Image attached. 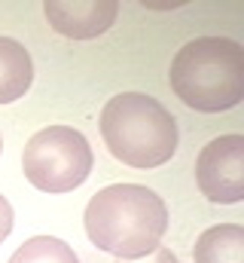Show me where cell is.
I'll list each match as a JSON object with an SVG mask.
<instances>
[{
  "instance_id": "cell-4",
  "label": "cell",
  "mask_w": 244,
  "mask_h": 263,
  "mask_svg": "<svg viewBox=\"0 0 244 263\" xmlns=\"http://www.w3.org/2000/svg\"><path fill=\"white\" fill-rule=\"evenodd\" d=\"M92 147L86 135L70 126H49L37 132L22 150L25 178L43 193H70L92 172Z\"/></svg>"
},
{
  "instance_id": "cell-3",
  "label": "cell",
  "mask_w": 244,
  "mask_h": 263,
  "mask_svg": "<svg viewBox=\"0 0 244 263\" xmlns=\"http://www.w3.org/2000/svg\"><path fill=\"white\" fill-rule=\"evenodd\" d=\"M101 135L107 150L131 168L165 165L177 150L174 117L144 92L113 95L101 110Z\"/></svg>"
},
{
  "instance_id": "cell-12",
  "label": "cell",
  "mask_w": 244,
  "mask_h": 263,
  "mask_svg": "<svg viewBox=\"0 0 244 263\" xmlns=\"http://www.w3.org/2000/svg\"><path fill=\"white\" fill-rule=\"evenodd\" d=\"M0 147H3V141H0Z\"/></svg>"
},
{
  "instance_id": "cell-6",
  "label": "cell",
  "mask_w": 244,
  "mask_h": 263,
  "mask_svg": "<svg viewBox=\"0 0 244 263\" xmlns=\"http://www.w3.org/2000/svg\"><path fill=\"white\" fill-rule=\"evenodd\" d=\"M49 25L67 40H92L98 34H104L116 15H119V3L113 0H73V3H61L52 0L43 6Z\"/></svg>"
},
{
  "instance_id": "cell-8",
  "label": "cell",
  "mask_w": 244,
  "mask_h": 263,
  "mask_svg": "<svg viewBox=\"0 0 244 263\" xmlns=\"http://www.w3.org/2000/svg\"><path fill=\"white\" fill-rule=\"evenodd\" d=\"M195 263H244V227L220 223L198 236L192 248Z\"/></svg>"
},
{
  "instance_id": "cell-10",
  "label": "cell",
  "mask_w": 244,
  "mask_h": 263,
  "mask_svg": "<svg viewBox=\"0 0 244 263\" xmlns=\"http://www.w3.org/2000/svg\"><path fill=\"white\" fill-rule=\"evenodd\" d=\"M116 263H177V257H174V251L171 248H156V251H150L147 257H137V260H116Z\"/></svg>"
},
{
  "instance_id": "cell-11",
  "label": "cell",
  "mask_w": 244,
  "mask_h": 263,
  "mask_svg": "<svg viewBox=\"0 0 244 263\" xmlns=\"http://www.w3.org/2000/svg\"><path fill=\"white\" fill-rule=\"evenodd\" d=\"M9 233H12V205L0 196V245L6 242Z\"/></svg>"
},
{
  "instance_id": "cell-5",
  "label": "cell",
  "mask_w": 244,
  "mask_h": 263,
  "mask_svg": "<svg viewBox=\"0 0 244 263\" xmlns=\"http://www.w3.org/2000/svg\"><path fill=\"white\" fill-rule=\"evenodd\" d=\"M198 190L211 202L232 205L244 199V135L214 138L195 159Z\"/></svg>"
},
{
  "instance_id": "cell-1",
  "label": "cell",
  "mask_w": 244,
  "mask_h": 263,
  "mask_svg": "<svg viewBox=\"0 0 244 263\" xmlns=\"http://www.w3.org/2000/svg\"><path fill=\"white\" fill-rule=\"evenodd\" d=\"M168 230V208L144 184H110L86 205L89 239L116 260H137L159 248Z\"/></svg>"
},
{
  "instance_id": "cell-9",
  "label": "cell",
  "mask_w": 244,
  "mask_h": 263,
  "mask_svg": "<svg viewBox=\"0 0 244 263\" xmlns=\"http://www.w3.org/2000/svg\"><path fill=\"white\" fill-rule=\"evenodd\" d=\"M9 263H79L73 248L52 236H34L9 257Z\"/></svg>"
},
{
  "instance_id": "cell-2",
  "label": "cell",
  "mask_w": 244,
  "mask_h": 263,
  "mask_svg": "<svg viewBox=\"0 0 244 263\" xmlns=\"http://www.w3.org/2000/svg\"><path fill=\"white\" fill-rule=\"evenodd\" d=\"M171 89L186 107L220 114L244 98V49L229 37H195L171 62Z\"/></svg>"
},
{
  "instance_id": "cell-7",
  "label": "cell",
  "mask_w": 244,
  "mask_h": 263,
  "mask_svg": "<svg viewBox=\"0 0 244 263\" xmlns=\"http://www.w3.org/2000/svg\"><path fill=\"white\" fill-rule=\"evenodd\" d=\"M34 83V62L28 55V49L12 40V37H0V104L18 101Z\"/></svg>"
}]
</instances>
